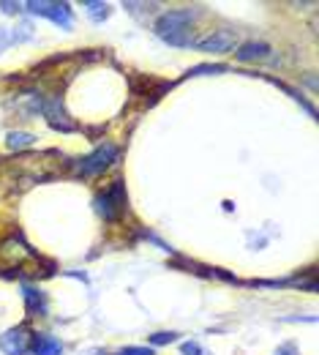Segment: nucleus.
<instances>
[{
    "instance_id": "1",
    "label": "nucleus",
    "mask_w": 319,
    "mask_h": 355,
    "mask_svg": "<svg viewBox=\"0 0 319 355\" xmlns=\"http://www.w3.org/2000/svg\"><path fill=\"white\" fill-rule=\"evenodd\" d=\"M194 22H197V11L194 8H172V11H164L153 22V31L164 44L185 49V46L194 44V36H191Z\"/></svg>"
},
{
    "instance_id": "2",
    "label": "nucleus",
    "mask_w": 319,
    "mask_h": 355,
    "mask_svg": "<svg viewBox=\"0 0 319 355\" xmlns=\"http://www.w3.org/2000/svg\"><path fill=\"white\" fill-rule=\"evenodd\" d=\"M93 205H95V214H98L104 222H118V219L126 214V208H129L126 183H123V180H112V183L93 200Z\"/></svg>"
},
{
    "instance_id": "3",
    "label": "nucleus",
    "mask_w": 319,
    "mask_h": 355,
    "mask_svg": "<svg viewBox=\"0 0 319 355\" xmlns=\"http://www.w3.org/2000/svg\"><path fill=\"white\" fill-rule=\"evenodd\" d=\"M28 14H33V17H44L49 22H55V25H60L63 31H71L74 28V11H71V6L69 3H55V0H30V3H25L22 6Z\"/></svg>"
},
{
    "instance_id": "4",
    "label": "nucleus",
    "mask_w": 319,
    "mask_h": 355,
    "mask_svg": "<svg viewBox=\"0 0 319 355\" xmlns=\"http://www.w3.org/2000/svg\"><path fill=\"white\" fill-rule=\"evenodd\" d=\"M118 156H120V148H118L115 142H104V145H98L93 153H88L85 159L77 162V173L85 178L101 175L107 167H112V164L118 162Z\"/></svg>"
},
{
    "instance_id": "5",
    "label": "nucleus",
    "mask_w": 319,
    "mask_h": 355,
    "mask_svg": "<svg viewBox=\"0 0 319 355\" xmlns=\"http://www.w3.org/2000/svg\"><path fill=\"white\" fill-rule=\"evenodd\" d=\"M235 46H237V33L229 31V28H219V31H210L208 36H202V39H194L191 49L205 52V55H227Z\"/></svg>"
},
{
    "instance_id": "6",
    "label": "nucleus",
    "mask_w": 319,
    "mask_h": 355,
    "mask_svg": "<svg viewBox=\"0 0 319 355\" xmlns=\"http://www.w3.org/2000/svg\"><path fill=\"white\" fill-rule=\"evenodd\" d=\"M33 334L28 325H14L0 334V353L3 355H30Z\"/></svg>"
},
{
    "instance_id": "7",
    "label": "nucleus",
    "mask_w": 319,
    "mask_h": 355,
    "mask_svg": "<svg viewBox=\"0 0 319 355\" xmlns=\"http://www.w3.org/2000/svg\"><path fill=\"white\" fill-rule=\"evenodd\" d=\"M42 115H44L46 123H49L55 132H63V134L77 132V123L69 118V112L63 110V101H60L57 96H46L44 107H42Z\"/></svg>"
},
{
    "instance_id": "8",
    "label": "nucleus",
    "mask_w": 319,
    "mask_h": 355,
    "mask_svg": "<svg viewBox=\"0 0 319 355\" xmlns=\"http://www.w3.org/2000/svg\"><path fill=\"white\" fill-rule=\"evenodd\" d=\"M22 298H25V311H28V317H46V314H49V298H46L44 290L25 284V287H22Z\"/></svg>"
},
{
    "instance_id": "9",
    "label": "nucleus",
    "mask_w": 319,
    "mask_h": 355,
    "mask_svg": "<svg viewBox=\"0 0 319 355\" xmlns=\"http://www.w3.org/2000/svg\"><path fill=\"white\" fill-rule=\"evenodd\" d=\"M271 44H265V42H246V44L237 46V52H235V58L240 60V63H257V60H268L271 58Z\"/></svg>"
},
{
    "instance_id": "10",
    "label": "nucleus",
    "mask_w": 319,
    "mask_h": 355,
    "mask_svg": "<svg viewBox=\"0 0 319 355\" xmlns=\"http://www.w3.org/2000/svg\"><path fill=\"white\" fill-rule=\"evenodd\" d=\"M30 353L33 355H63V345H60V339L52 336V334H33Z\"/></svg>"
},
{
    "instance_id": "11",
    "label": "nucleus",
    "mask_w": 319,
    "mask_h": 355,
    "mask_svg": "<svg viewBox=\"0 0 319 355\" xmlns=\"http://www.w3.org/2000/svg\"><path fill=\"white\" fill-rule=\"evenodd\" d=\"M6 145H8L11 150H25V148L36 145V134H30V132H8V134H6Z\"/></svg>"
},
{
    "instance_id": "12",
    "label": "nucleus",
    "mask_w": 319,
    "mask_h": 355,
    "mask_svg": "<svg viewBox=\"0 0 319 355\" xmlns=\"http://www.w3.org/2000/svg\"><path fill=\"white\" fill-rule=\"evenodd\" d=\"M85 8H88V17H91L93 22H104V19L112 14V8H109L107 3H95V0H88Z\"/></svg>"
},
{
    "instance_id": "13",
    "label": "nucleus",
    "mask_w": 319,
    "mask_h": 355,
    "mask_svg": "<svg viewBox=\"0 0 319 355\" xmlns=\"http://www.w3.org/2000/svg\"><path fill=\"white\" fill-rule=\"evenodd\" d=\"M224 71H229V69H227V66H221V63H216V66L202 63V66L188 69V74H185V77H205V74H224Z\"/></svg>"
},
{
    "instance_id": "14",
    "label": "nucleus",
    "mask_w": 319,
    "mask_h": 355,
    "mask_svg": "<svg viewBox=\"0 0 319 355\" xmlns=\"http://www.w3.org/2000/svg\"><path fill=\"white\" fill-rule=\"evenodd\" d=\"M147 342H150V347H161V345H172V342H178V334H175V331H158V334H153V336H147Z\"/></svg>"
},
{
    "instance_id": "15",
    "label": "nucleus",
    "mask_w": 319,
    "mask_h": 355,
    "mask_svg": "<svg viewBox=\"0 0 319 355\" xmlns=\"http://www.w3.org/2000/svg\"><path fill=\"white\" fill-rule=\"evenodd\" d=\"M109 355H153V347H137V345H131V347H120V350H115V353Z\"/></svg>"
},
{
    "instance_id": "16",
    "label": "nucleus",
    "mask_w": 319,
    "mask_h": 355,
    "mask_svg": "<svg viewBox=\"0 0 319 355\" xmlns=\"http://www.w3.org/2000/svg\"><path fill=\"white\" fill-rule=\"evenodd\" d=\"M181 353L183 355H205L202 353V347H199V342H183Z\"/></svg>"
},
{
    "instance_id": "17",
    "label": "nucleus",
    "mask_w": 319,
    "mask_h": 355,
    "mask_svg": "<svg viewBox=\"0 0 319 355\" xmlns=\"http://www.w3.org/2000/svg\"><path fill=\"white\" fill-rule=\"evenodd\" d=\"M275 355H300V353H298V345L295 342H284V345H278Z\"/></svg>"
},
{
    "instance_id": "18",
    "label": "nucleus",
    "mask_w": 319,
    "mask_h": 355,
    "mask_svg": "<svg viewBox=\"0 0 319 355\" xmlns=\"http://www.w3.org/2000/svg\"><path fill=\"white\" fill-rule=\"evenodd\" d=\"M0 11H3V14H19V11H22V6H19V3H8V0H0Z\"/></svg>"
},
{
    "instance_id": "19",
    "label": "nucleus",
    "mask_w": 319,
    "mask_h": 355,
    "mask_svg": "<svg viewBox=\"0 0 319 355\" xmlns=\"http://www.w3.org/2000/svg\"><path fill=\"white\" fill-rule=\"evenodd\" d=\"M11 44H14V42H11V31H8V28H0V52Z\"/></svg>"
},
{
    "instance_id": "20",
    "label": "nucleus",
    "mask_w": 319,
    "mask_h": 355,
    "mask_svg": "<svg viewBox=\"0 0 319 355\" xmlns=\"http://www.w3.org/2000/svg\"><path fill=\"white\" fill-rule=\"evenodd\" d=\"M306 83H309V88L317 90V77H306Z\"/></svg>"
}]
</instances>
